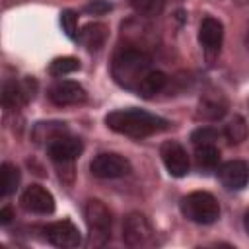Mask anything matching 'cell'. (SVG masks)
I'll return each mask as SVG.
<instances>
[{
	"mask_svg": "<svg viewBox=\"0 0 249 249\" xmlns=\"http://www.w3.org/2000/svg\"><path fill=\"white\" fill-rule=\"evenodd\" d=\"M154 62L152 56L140 49V47H121L111 62V76L113 80L128 89L138 93L144 86V82L148 80V76L154 72Z\"/></svg>",
	"mask_w": 249,
	"mask_h": 249,
	"instance_id": "cell-1",
	"label": "cell"
},
{
	"mask_svg": "<svg viewBox=\"0 0 249 249\" xmlns=\"http://www.w3.org/2000/svg\"><path fill=\"white\" fill-rule=\"evenodd\" d=\"M105 124L117 132V134H123V136H130V138H146V136H152L156 132H161L169 126V123L158 115H152L144 109H117V111H111L107 117H105Z\"/></svg>",
	"mask_w": 249,
	"mask_h": 249,
	"instance_id": "cell-2",
	"label": "cell"
},
{
	"mask_svg": "<svg viewBox=\"0 0 249 249\" xmlns=\"http://www.w3.org/2000/svg\"><path fill=\"white\" fill-rule=\"evenodd\" d=\"M84 218L88 226V245L89 247H103L111 239L113 231V218L109 208L101 200H88L84 206Z\"/></svg>",
	"mask_w": 249,
	"mask_h": 249,
	"instance_id": "cell-3",
	"label": "cell"
},
{
	"mask_svg": "<svg viewBox=\"0 0 249 249\" xmlns=\"http://www.w3.org/2000/svg\"><path fill=\"white\" fill-rule=\"evenodd\" d=\"M181 212L195 224H214L220 218V202L206 191H193L181 198Z\"/></svg>",
	"mask_w": 249,
	"mask_h": 249,
	"instance_id": "cell-4",
	"label": "cell"
},
{
	"mask_svg": "<svg viewBox=\"0 0 249 249\" xmlns=\"http://www.w3.org/2000/svg\"><path fill=\"white\" fill-rule=\"evenodd\" d=\"M82 150H84L82 140L76 138V136H72L70 132H66V134L54 138V140L47 146V154H49V158L53 160V163L60 169V177H62L64 173H70V175L74 173V171H72V169H74V161L78 160V156L82 154Z\"/></svg>",
	"mask_w": 249,
	"mask_h": 249,
	"instance_id": "cell-5",
	"label": "cell"
},
{
	"mask_svg": "<svg viewBox=\"0 0 249 249\" xmlns=\"http://www.w3.org/2000/svg\"><path fill=\"white\" fill-rule=\"evenodd\" d=\"M154 226L142 212H130L123 224V241L128 247H148L154 243Z\"/></svg>",
	"mask_w": 249,
	"mask_h": 249,
	"instance_id": "cell-6",
	"label": "cell"
},
{
	"mask_svg": "<svg viewBox=\"0 0 249 249\" xmlns=\"http://www.w3.org/2000/svg\"><path fill=\"white\" fill-rule=\"evenodd\" d=\"M130 169H132L130 161L115 152H101L89 163V171L97 179H119L128 175Z\"/></svg>",
	"mask_w": 249,
	"mask_h": 249,
	"instance_id": "cell-7",
	"label": "cell"
},
{
	"mask_svg": "<svg viewBox=\"0 0 249 249\" xmlns=\"http://www.w3.org/2000/svg\"><path fill=\"white\" fill-rule=\"evenodd\" d=\"M43 233H45V237H47V241L51 245L60 247V249H74V247H78L82 243L80 230L70 220L53 222V224L43 228Z\"/></svg>",
	"mask_w": 249,
	"mask_h": 249,
	"instance_id": "cell-8",
	"label": "cell"
},
{
	"mask_svg": "<svg viewBox=\"0 0 249 249\" xmlns=\"http://www.w3.org/2000/svg\"><path fill=\"white\" fill-rule=\"evenodd\" d=\"M160 156H161V161H163V165H165L169 175L185 177L189 173V167H191L189 154L179 142H175V140L163 142L161 148H160Z\"/></svg>",
	"mask_w": 249,
	"mask_h": 249,
	"instance_id": "cell-9",
	"label": "cell"
},
{
	"mask_svg": "<svg viewBox=\"0 0 249 249\" xmlns=\"http://www.w3.org/2000/svg\"><path fill=\"white\" fill-rule=\"evenodd\" d=\"M21 206L31 212V214H39V216H49L54 212V196L51 191H47L41 185H29L19 198Z\"/></svg>",
	"mask_w": 249,
	"mask_h": 249,
	"instance_id": "cell-10",
	"label": "cell"
},
{
	"mask_svg": "<svg viewBox=\"0 0 249 249\" xmlns=\"http://www.w3.org/2000/svg\"><path fill=\"white\" fill-rule=\"evenodd\" d=\"M198 41L206 53L208 58L216 56L220 53V47H222V41H224V25L220 19L212 18V16H206L202 18L200 21V27H198Z\"/></svg>",
	"mask_w": 249,
	"mask_h": 249,
	"instance_id": "cell-11",
	"label": "cell"
},
{
	"mask_svg": "<svg viewBox=\"0 0 249 249\" xmlns=\"http://www.w3.org/2000/svg\"><path fill=\"white\" fill-rule=\"evenodd\" d=\"M49 99L58 107L78 105L86 101V89L74 80H60L49 88Z\"/></svg>",
	"mask_w": 249,
	"mask_h": 249,
	"instance_id": "cell-12",
	"label": "cell"
},
{
	"mask_svg": "<svg viewBox=\"0 0 249 249\" xmlns=\"http://www.w3.org/2000/svg\"><path fill=\"white\" fill-rule=\"evenodd\" d=\"M218 179L228 191H239L249 183V163L243 160L226 161L218 169Z\"/></svg>",
	"mask_w": 249,
	"mask_h": 249,
	"instance_id": "cell-13",
	"label": "cell"
},
{
	"mask_svg": "<svg viewBox=\"0 0 249 249\" xmlns=\"http://www.w3.org/2000/svg\"><path fill=\"white\" fill-rule=\"evenodd\" d=\"M33 97V89H29V80L16 82L8 80L2 86V105L6 109H19Z\"/></svg>",
	"mask_w": 249,
	"mask_h": 249,
	"instance_id": "cell-14",
	"label": "cell"
},
{
	"mask_svg": "<svg viewBox=\"0 0 249 249\" xmlns=\"http://www.w3.org/2000/svg\"><path fill=\"white\" fill-rule=\"evenodd\" d=\"M107 33H109V27L105 23H99V21H91V23H86L80 33H78V43L84 45L88 51H97L103 47L105 39H107Z\"/></svg>",
	"mask_w": 249,
	"mask_h": 249,
	"instance_id": "cell-15",
	"label": "cell"
},
{
	"mask_svg": "<svg viewBox=\"0 0 249 249\" xmlns=\"http://www.w3.org/2000/svg\"><path fill=\"white\" fill-rule=\"evenodd\" d=\"M68 128L64 123H58V121H49V123H37L31 130V138L35 144H41V146H49L54 138L66 134Z\"/></svg>",
	"mask_w": 249,
	"mask_h": 249,
	"instance_id": "cell-16",
	"label": "cell"
},
{
	"mask_svg": "<svg viewBox=\"0 0 249 249\" xmlns=\"http://www.w3.org/2000/svg\"><path fill=\"white\" fill-rule=\"evenodd\" d=\"M226 113V101L220 93H214V95H206L202 101H200V109H198V117L202 119H208V121H216L220 117H224Z\"/></svg>",
	"mask_w": 249,
	"mask_h": 249,
	"instance_id": "cell-17",
	"label": "cell"
},
{
	"mask_svg": "<svg viewBox=\"0 0 249 249\" xmlns=\"http://www.w3.org/2000/svg\"><path fill=\"white\" fill-rule=\"evenodd\" d=\"M0 171H2L0 173V195L6 198L12 193H16V189L19 185V179H21V173H19V169L16 165H12L8 161L2 163V169Z\"/></svg>",
	"mask_w": 249,
	"mask_h": 249,
	"instance_id": "cell-18",
	"label": "cell"
},
{
	"mask_svg": "<svg viewBox=\"0 0 249 249\" xmlns=\"http://www.w3.org/2000/svg\"><path fill=\"white\" fill-rule=\"evenodd\" d=\"M195 160L198 167L204 169H214L220 163V150L216 144H204V146H195Z\"/></svg>",
	"mask_w": 249,
	"mask_h": 249,
	"instance_id": "cell-19",
	"label": "cell"
},
{
	"mask_svg": "<svg viewBox=\"0 0 249 249\" xmlns=\"http://www.w3.org/2000/svg\"><path fill=\"white\" fill-rule=\"evenodd\" d=\"M247 134H249L247 123H245V119L239 117V115H235V117L226 124V128H224V136L228 138L230 144H239V142H243V140L247 138Z\"/></svg>",
	"mask_w": 249,
	"mask_h": 249,
	"instance_id": "cell-20",
	"label": "cell"
},
{
	"mask_svg": "<svg viewBox=\"0 0 249 249\" xmlns=\"http://www.w3.org/2000/svg\"><path fill=\"white\" fill-rule=\"evenodd\" d=\"M76 70H80V60L74 58V56H60V58H54L49 64V74L54 76V78L68 76V74H72Z\"/></svg>",
	"mask_w": 249,
	"mask_h": 249,
	"instance_id": "cell-21",
	"label": "cell"
},
{
	"mask_svg": "<svg viewBox=\"0 0 249 249\" xmlns=\"http://www.w3.org/2000/svg\"><path fill=\"white\" fill-rule=\"evenodd\" d=\"M165 84H167V76L161 72V70H154L150 76H148V80L144 82V86H142V89L138 91V95L140 97H154L156 93H160L163 88H165Z\"/></svg>",
	"mask_w": 249,
	"mask_h": 249,
	"instance_id": "cell-22",
	"label": "cell"
},
{
	"mask_svg": "<svg viewBox=\"0 0 249 249\" xmlns=\"http://www.w3.org/2000/svg\"><path fill=\"white\" fill-rule=\"evenodd\" d=\"M126 2L136 14L146 16V18L160 16L165 8V0H126Z\"/></svg>",
	"mask_w": 249,
	"mask_h": 249,
	"instance_id": "cell-23",
	"label": "cell"
},
{
	"mask_svg": "<svg viewBox=\"0 0 249 249\" xmlns=\"http://www.w3.org/2000/svg\"><path fill=\"white\" fill-rule=\"evenodd\" d=\"M220 138V132L212 126H200L196 130H193L191 134V142L193 146H204V144H216V140Z\"/></svg>",
	"mask_w": 249,
	"mask_h": 249,
	"instance_id": "cell-24",
	"label": "cell"
},
{
	"mask_svg": "<svg viewBox=\"0 0 249 249\" xmlns=\"http://www.w3.org/2000/svg\"><path fill=\"white\" fill-rule=\"evenodd\" d=\"M60 25L64 29V33L70 37V39H78V14L74 10H64L60 14Z\"/></svg>",
	"mask_w": 249,
	"mask_h": 249,
	"instance_id": "cell-25",
	"label": "cell"
},
{
	"mask_svg": "<svg viewBox=\"0 0 249 249\" xmlns=\"http://www.w3.org/2000/svg\"><path fill=\"white\" fill-rule=\"evenodd\" d=\"M111 8H113V6H111V2H107V0H91L89 4L84 6V12H88V14H91V16H101V14H107Z\"/></svg>",
	"mask_w": 249,
	"mask_h": 249,
	"instance_id": "cell-26",
	"label": "cell"
},
{
	"mask_svg": "<svg viewBox=\"0 0 249 249\" xmlns=\"http://www.w3.org/2000/svg\"><path fill=\"white\" fill-rule=\"evenodd\" d=\"M12 218H14L12 208H10V206H2V210H0V224L6 226V224H10Z\"/></svg>",
	"mask_w": 249,
	"mask_h": 249,
	"instance_id": "cell-27",
	"label": "cell"
},
{
	"mask_svg": "<svg viewBox=\"0 0 249 249\" xmlns=\"http://www.w3.org/2000/svg\"><path fill=\"white\" fill-rule=\"evenodd\" d=\"M243 228H245V231H247V235H249V208H247L245 214H243Z\"/></svg>",
	"mask_w": 249,
	"mask_h": 249,
	"instance_id": "cell-28",
	"label": "cell"
},
{
	"mask_svg": "<svg viewBox=\"0 0 249 249\" xmlns=\"http://www.w3.org/2000/svg\"><path fill=\"white\" fill-rule=\"evenodd\" d=\"M231 2H235V4H249V0H231Z\"/></svg>",
	"mask_w": 249,
	"mask_h": 249,
	"instance_id": "cell-29",
	"label": "cell"
}]
</instances>
